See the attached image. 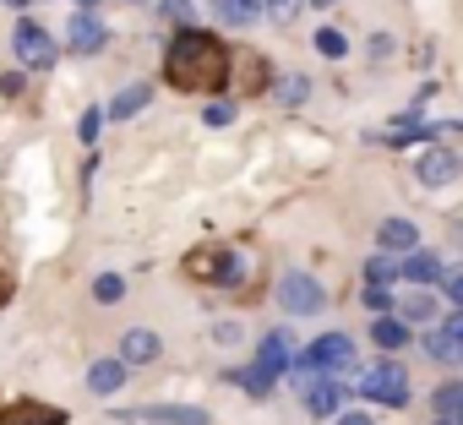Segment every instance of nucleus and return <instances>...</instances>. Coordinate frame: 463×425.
<instances>
[{
    "label": "nucleus",
    "instance_id": "nucleus-22",
    "mask_svg": "<svg viewBox=\"0 0 463 425\" xmlns=\"http://www.w3.org/2000/svg\"><path fill=\"white\" fill-rule=\"evenodd\" d=\"M235 382H241L246 392H257V398H268V392H273V371H268V365H241V371H235Z\"/></svg>",
    "mask_w": 463,
    "mask_h": 425
},
{
    "label": "nucleus",
    "instance_id": "nucleus-37",
    "mask_svg": "<svg viewBox=\"0 0 463 425\" xmlns=\"http://www.w3.org/2000/svg\"><path fill=\"white\" fill-rule=\"evenodd\" d=\"M6 295H12V284H6V273H0V300H6Z\"/></svg>",
    "mask_w": 463,
    "mask_h": 425
},
{
    "label": "nucleus",
    "instance_id": "nucleus-26",
    "mask_svg": "<svg viewBox=\"0 0 463 425\" xmlns=\"http://www.w3.org/2000/svg\"><path fill=\"white\" fill-rule=\"evenodd\" d=\"M317 50H322L327 61H344V55H349V39H344L338 28H322V33H317Z\"/></svg>",
    "mask_w": 463,
    "mask_h": 425
},
{
    "label": "nucleus",
    "instance_id": "nucleus-38",
    "mask_svg": "<svg viewBox=\"0 0 463 425\" xmlns=\"http://www.w3.org/2000/svg\"><path fill=\"white\" fill-rule=\"evenodd\" d=\"M77 6H82V12H93V0H77Z\"/></svg>",
    "mask_w": 463,
    "mask_h": 425
},
{
    "label": "nucleus",
    "instance_id": "nucleus-12",
    "mask_svg": "<svg viewBox=\"0 0 463 425\" xmlns=\"http://www.w3.org/2000/svg\"><path fill=\"white\" fill-rule=\"evenodd\" d=\"M257 365H268L273 376H279V371H289V365H295V344H289V333H268V338H262Z\"/></svg>",
    "mask_w": 463,
    "mask_h": 425
},
{
    "label": "nucleus",
    "instance_id": "nucleus-9",
    "mask_svg": "<svg viewBox=\"0 0 463 425\" xmlns=\"http://www.w3.org/2000/svg\"><path fill=\"white\" fill-rule=\"evenodd\" d=\"M0 425H66V414L55 403H39V398H17L0 409Z\"/></svg>",
    "mask_w": 463,
    "mask_h": 425
},
{
    "label": "nucleus",
    "instance_id": "nucleus-25",
    "mask_svg": "<svg viewBox=\"0 0 463 425\" xmlns=\"http://www.w3.org/2000/svg\"><path fill=\"white\" fill-rule=\"evenodd\" d=\"M273 93H279V104H300V99L311 93V82H306L300 71H289V77H279V88H273Z\"/></svg>",
    "mask_w": 463,
    "mask_h": 425
},
{
    "label": "nucleus",
    "instance_id": "nucleus-7",
    "mask_svg": "<svg viewBox=\"0 0 463 425\" xmlns=\"http://www.w3.org/2000/svg\"><path fill=\"white\" fill-rule=\"evenodd\" d=\"M104 44H109L104 23H99L93 12H71V23H66V50H71V55H99Z\"/></svg>",
    "mask_w": 463,
    "mask_h": 425
},
{
    "label": "nucleus",
    "instance_id": "nucleus-3",
    "mask_svg": "<svg viewBox=\"0 0 463 425\" xmlns=\"http://www.w3.org/2000/svg\"><path fill=\"white\" fill-rule=\"evenodd\" d=\"M360 392L371 403H387V409H403L409 403V371L398 360H376L365 376H360Z\"/></svg>",
    "mask_w": 463,
    "mask_h": 425
},
{
    "label": "nucleus",
    "instance_id": "nucleus-4",
    "mask_svg": "<svg viewBox=\"0 0 463 425\" xmlns=\"http://www.w3.org/2000/svg\"><path fill=\"white\" fill-rule=\"evenodd\" d=\"M279 306H284V316H317L327 306V295L311 273H284L279 279Z\"/></svg>",
    "mask_w": 463,
    "mask_h": 425
},
{
    "label": "nucleus",
    "instance_id": "nucleus-1",
    "mask_svg": "<svg viewBox=\"0 0 463 425\" xmlns=\"http://www.w3.org/2000/svg\"><path fill=\"white\" fill-rule=\"evenodd\" d=\"M229 66H235V55L223 50V39H213L202 28H180L164 55V77L180 93H218L229 82Z\"/></svg>",
    "mask_w": 463,
    "mask_h": 425
},
{
    "label": "nucleus",
    "instance_id": "nucleus-15",
    "mask_svg": "<svg viewBox=\"0 0 463 425\" xmlns=\"http://www.w3.org/2000/svg\"><path fill=\"white\" fill-rule=\"evenodd\" d=\"M338 403H344V387H338L333 376L306 387V409H311V414H338Z\"/></svg>",
    "mask_w": 463,
    "mask_h": 425
},
{
    "label": "nucleus",
    "instance_id": "nucleus-14",
    "mask_svg": "<svg viewBox=\"0 0 463 425\" xmlns=\"http://www.w3.org/2000/svg\"><path fill=\"white\" fill-rule=\"evenodd\" d=\"M120 382H126V360H120V354H115V360H99V365L88 371V387H93L99 398L120 392Z\"/></svg>",
    "mask_w": 463,
    "mask_h": 425
},
{
    "label": "nucleus",
    "instance_id": "nucleus-11",
    "mask_svg": "<svg viewBox=\"0 0 463 425\" xmlns=\"http://www.w3.org/2000/svg\"><path fill=\"white\" fill-rule=\"evenodd\" d=\"M158 354H164V344H158L153 327H131V333L120 338V360H126V365H153Z\"/></svg>",
    "mask_w": 463,
    "mask_h": 425
},
{
    "label": "nucleus",
    "instance_id": "nucleus-33",
    "mask_svg": "<svg viewBox=\"0 0 463 425\" xmlns=\"http://www.w3.org/2000/svg\"><path fill=\"white\" fill-rule=\"evenodd\" d=\"M447 295H452V306L463 311V268H458V273H447Z\"/></svg>",
    "mask_w": 463,
    "mask_h": 425
},
{
    "label": "nucleus",
    "instance_id": "nucleus-28",
    "mask_svg": "<svg viewBox=\"0 0 463 425\" xmlns=\"http://www.w3.org/2000/svg\"><path fill=\"white\" fill-rule=\"evenodd\" d=\"M93 295H99V300H104V306H115V300H120V295H126V279H120V273H104V279H99V284H93Z\"/></svg>",
    "mask_w": 463,
    "mask_h": 425
},
{
    "label": "nucleus",
    "instance_id": "nucleus-6",
    "mask_svg": "<svg viewBox=\"0 0 463 425\" xmlns=\"http://www.w3.org/2000/svg\"><path fill=\"white\" fill-rule=\"evenodd\" d=\"M349 360H354V338H349V333H327V338H317V344L306 349V360H295V365L327 376V371H344Z\"/></svg>",
    "mask_w": 463,
    "mask_h": 425
},
{
    "label": "nucleus",
    "instance_id": "nucleus-19",
    "mask_svg": "<svg viewBox=\"0 0 463 425\" xmlns=\"http://www.w3.org/2000/svg\"><path fill=\"white\" fill-rule=\"evenodd\" d=\"M436 420L441 425H463V382L436 387Z\"/></svg>",
    "mask_w": 463,
    "mask_h": 425
},
{
    "label": "nucleus",
    "instance_id": "nucleus-36",
    "mask_svg": "<svg viewBox=\"0 0 463 425\" xmlns=\"http://www.w3.org/2000/svg\"><path fill=\"white\" fill-rule=\"evenodd\" d=\"M447 327H452V333L463 338V311H452V316H447Z\"/></svg>",
    "mask_w": 463,
    "mask_h": 425
},
{
    "label": "nucleus",
    "instance_id": "nucleus-27",
    "mask_svg": "<svg viewBox=\"0 0 463 425\" xmlns=\"http://www.w3.org/2000/svg\"><path fill=\"white\" fill-rule=\"evenodd\" d=\"M392 279H403V273H398V268H392V262H387V257H376V262H371V268H365V289H387V284H392Z\"/></svg>",
    "mask_w": 463,
    "mask_h": 425
},
{
    "label": "nucleus",
    "instance_id": "nucleus-5",
    "mask_svg": "<svg viewBox=\"0 0 463 425\" xmlns=\"http://www.w3.org/2000/svg\"><path fill=\"white\" fill-rule=\"evenodd\" d=\"M12 50H17V61H23V66H33V71H44V66H55V61H61V44H55L39 23H17Z\"/></svg>",
    "mask_w": 463,
    "mask_h": 425
},
{
    "label": "nucleus",
    "instance_id": "nucleus-2",
    "mask_svg": "<svg viewBox=\"0 0 463 425\" xmlns=\"http://www.w3.org/2000/svg\"><path fill=\"white\" fill-rule=\"evenodd\" d=\"M185 273L202 279V284H218V289H241L246 284V262L229 251V246H196L185 257Z\"/></svg>",
    "mask_w": 463,
    "mask_h": 425
},
{
    "label": "nucleus",
    "instance_id": "nucleus-16",
    "mask_svg": "<svg viewBox=\"0 0 463 425\" xmlns=\"http://www.w3.org/2000/svg\"><path fill=\"white\" fill-rule=\"evenodd\" d=\"M126 420H158V425H207V414L202 409H131Z\"/></svg>",
    "mask_w": 463,
    "mask_h": 425
},
{
    "label": "nucleus",
    "instance_id": "nucleus-20",
    "mask_svg": "<svg viewBox=\"0 0 463 425\" xmlns=\"http://www.w3.org/2000/svg\"><path fill=\"white\" fill-rule=\"evenodd\" d=\"M147 99H153V88H142V82H137V88H126V93L109 104V120H131L137 109H147Z\"/></svg>",
    "mask_w": 463,
    "mask_h": 425
},
{
    "label": "nucleus",
    "instance_id": "nucleus-18",
    "mask_svg": "<svg viewBox=\"0 0 463 425\" xmlns=\"http://www.w3.org/2000/svg\"><path fill=\"white\" fill-rule=\"evenodd\" d=\"M398 273H403L409 284H420V289H425V284H436V279H441V262H436L430 251H409V262H403Z\"/></svg>",
    "mask_w": 463,
    "mask_h": 425
},
{
    "label": "nucleus",
    "instance_id": "nucleus-34",
    "mask_svg": "<svg viewBox=\"0 0 463 425\" xmlns=\"http://www.w3.org/2000/svg\"><path fill=\"white\" fill-rule=\"evenodd\" d=\"M295 12H300V0H273V17H279V23H289Z\"/></svg>",
    "mask_w": 463,
    "mask_h": 425
},
{
    "label": "nucleus",
    "instance_id": "nucleus-35",
    "mask_svg": "<svg viewBox=\"0 0 463 425\" xmlns=\"http://www.w3.org/2000/svg\"><path fill=\"white\" fill-rule=\"evenodd\" d=\"M338 425H371V414H344Z\"/></svg>",
    "mask_w": 463,
    "mask_h": 425
},
{
    "label": "nucleus",
    "instance_id": "nucleus-39",
    "mask_svg": "<svg viewBox=\"0 0 463 425\" xmlns=\"http://www.w3.org/2000/svg\"><path fill=\"white\" fill-rule=\"evenodd\" d=\"M311 6H333V0H311Z\"/></svg>",
    "mask_w": 463,
    "mask_h": 425
},
{
    "label": "nucleus",
    "instance_id": "nucleus-41",
    "mask_svg": "<svg viewBox=\"0 0 463 425\" xmlns=\"http://www.w3.org/2000/svg\"><path fill=\"white\" fill-rule=\"evenodd\" d=\"M458 126H463V120H458Z\"/></svg>",
    "mask_w": 463,
    "mask_h": 425
},
{
    "label": "nucleus",
    "instance_id": "nucleus-13",
    "mask_svg": "<svg viewBox=\"0 0 463 425\" xmlns=\"http://www.w3.org/2000/svg\"><path fill=\"white\" fill-rule=\"evenodd\" d=\"M425 354H430L436 365H458V360H463V338H458L452 327H436V333H425Z\"/></svg>",
    "mask_w": 463,
    "mask_h": 425
},
{
    "label": "nucleus",
    "instance_id": "nucleus-24",
    "mask_svg": "<svg viewBox=\"0 0 463 425\" xmlns=\"http://www.w3.org/2000/svg\"><path fill=\"white\" fill-rule=\"evenodd\" d=\"M371 333H376V344H382V349H398V344H409V322H398V316H382Z\"/></svg>",
    "mask_w": 463,
    "mask_h": 425
},
{
    "label": "nucleus",
    "instance_id": "nucleus-23",
    "mask_svg": "<svg viewBox=\"0 0 463 425\" xmlns=\"http://www.w3.org/2000/svg\"><path fill=\"white\" fill-rule=\"evenodd\" d=\"M398 316H403V322L414 327V322H425V316H436V300H430L425 289H414V295H409V300L398 306Z\"/></svg>",
    "mask_w": 463,
    "mask_h": 425
},
{
    "label": "nucleus",
    "instance_id": "nucleus-40",
    "mask_svg": "<svg viewBox=\"0 0 463 425\" xmlns=\"http://www.w3.org/2000/svg\"><path fill=\"white\" fill-rule=\"evenodd\" d=\"M6 6H28V0H6Z\"/></svg>",
    "mask_w": 463,
    "mask_h": 425
},
{
    "label": "nucleus",
    "instance_id": "nucleus-17",
    "mask_svg": "<svg viewBox=\"0 0 463 425\" xmlns=\"http://www.w3.org/2000/svg\"><path fill=\"white\" fill-rule=\"evenodd\" d=\"M376 241H382L387 251H414V241H420V230H414L409 219H387V224L376 230Z\"/></svg>",
    "mask_w": 463,
    "mask_h": 425
},
{
    "label": "nucleus",
    "instance_id": "nucleus-21",
    "mask_svg": "<svg viewBox=\"0 0 463 425\" xmlns=\"http://www.w3.org/2000/svg\"><path fill=\"white\" fill-rule=\"evenodd\" d=\"M218 17L235 23V28H251L262 17V6H257V0H218Z\"/></svg>",
    "mask_w": 463,
    "mask_h": 425
},
{
    "label": "nucleus",
    "instance_id": "nucleus-32",
    "mask_svg": "<svg viewBox=\"0 0 463 425\" xmlns=\"http://www.w3.org/2000/svg\"><path fill=\"white\" fill-rule=\"evenodd\" d=\"M235 120V104H207V126H229Z\"/></svg>",
    "mask_w": 463,
    "mask_h": 425
},
{
    "label": "nucleus",
    "instance_id": "nucleus-10",
    "mask_svg": "<svg viewBox=\"0 0 463 425\" xmlns=\"http://www.w3.org/2000/svg\"><path fill=\"white\" fill-rule=\"evenodd\" d=\"M414 175H420V185H452L458 180V153L452 147H430V153H420Z\"/></svg>",
    "mask_w": 463,
    "mask_h": 425
},
{
    "label": "nucleus",
    "instance_id": "nucleus-31",
    "mask_svg": "<svg viewBox=\"0 0 463 425\" xmlns=\"http://www.w3.org/2000/svg\"><path fill=\"white\" fill-rule=\"evenodd\" d=\"M158 12H164L169 23H185V17H191V0H158Z\"/></svg>",
    "mask_w": 463,
    "mask_h": 425
},
{
    "label": "nucleus",
    "instance_id": "nucleus-8",
    "mask_svg": "<svg viewBox=\"0 0 463 425\" xmlns=\"http://www.w3.org/2000/svg\"><path fill=\"white\" fill-rule=\"evenodd\" d=\"M229 82H235V99H257L268 88V61L262 50H241V61L229 66Z\"/></svg>",
    "mask_w": 463,
    "mask_h": 425
},
{
    "label": "nucleus",
    "instance_id": "nucleus-29",
    "mask_svg": "<svg viewBox=\"0 0 463 425\" xmlns=\"http://www.w3.org/2000/svg\"><path fill=\"white\" fill-rule=\"evenodd\" d=\"M99 131H104V109H88L82 115V142H99Z\"/></svg>",
    "mask_w": 463,
    "mask_h": 425
},
{
    "label": "nucleus",
    "instance_id": "nucleus-30",
    "mask_svg": "<svg viewBox=\"0 0 463 425\" xmlns=\"http://www.w3.org/2000/svg\"><path fill=\"white\" fill-rule=\"evenodd\" d=\"M365 311L387 316V311H392V295H387V289H365Z\"/></svg>",
    "mask_w": 463,
    "mask_h": 425
}]
</instances>
